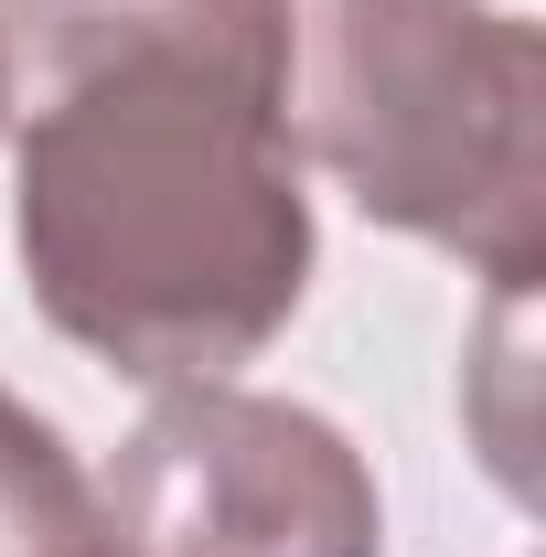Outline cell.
Wrapping results in <instances>:
<instances>
[{
	"label": "cell",
	"mask_w": 546,
	"mask_h": 557,
	"mask_svg": "<svg viewBox=\"0 0 546 557\" xmlns=\"http://www.w3.org/2000/svg\"><path fill=\"white\" fill-rule=\"evenodd\" d=\"M0 97L22 289L75 354L214 386L289 333V0H0Z\"/></svg>",
	"instance_id": "obj_1"
},
{
	"label": "cell",
	"mask_w": 546,
	"mask_h": 557,
	"mask_svg": "<svg viewBox=\"0 0 546 557\" xmlns=\"http://www.w3.org/2000/svg\"><path fill=\"white\" fill-rule=\"evenodd\" d=\"M86 557H108V536H97V547H86Z\"/></svg>",
	"instance_id": "obj_5"
},
{
	"label": "cell",
	"mask_w": 546,
	"mask_h": 557,
	"mask_svg": "<svg viewBox=\"0 0 546 557\" xmlns=\"http://www.w3.org/2000/svg\"><path fill=\"white\" fill-rule=\"evenodd\" d=\"M97 547V483L75 472L65 429L0 386V557H86Z\"/></svg>",
	"instance_id": "obj_4"
},
{
	"label": "cell",
	"mask_w": 546,
	"mask_h": 557,
	"mask_svg": "<svg viewBox=\"0 0 546 557\" xmlns=\"http://www.w3.org/2000/svg\"><path fill=\"white\" fill-rule=\"evenodd\" d=\"M0 108H11V97H0Z\"/></svg>",
	"instance_id": "obj_6"
},
{
	"label": "cell",
	"mask_w": 546,
	"mask_h": 557,
	"mask_svg": "<svg viewBox=\"0 0 546 557\" xmlns=\"http://www.w3.org/2000/svg\"><path fill=\"white\" fill-rule=\"evenodd\" d=\"M289 139L364 225L536 278L546 44L504 0H289Z\"/></svg>",
	"instance_id": "obj_2"
},
{
	"label": "cell",
	"mask_w": 546,
	"mask_h": 557,
	"mask_svg": "<svg viewBox=\"0 0 546 557\" xmlns=\"http://www.w3.org/2000/svg\"><path fill=\"white\" fill-rule=\"evenodd\" d=\"M108 557H386L364 450L300 397L236 375L161 386L97 483Z\"/></svg>",
	"instance_id": "obj_3"
}]
</instances>
